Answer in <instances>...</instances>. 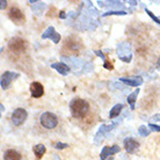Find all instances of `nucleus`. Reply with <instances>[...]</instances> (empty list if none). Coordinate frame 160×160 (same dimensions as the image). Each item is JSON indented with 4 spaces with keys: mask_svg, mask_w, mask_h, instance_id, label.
Returning a JSON list of instances; mask_svg holds the SVG:
<instances>
[{
    "mask_svg": "<svg viewBox=\"0 0 160 160\" xmlns=\"http://www.w3.org/2000/svg\"><path fill=\"white\" fill-rule=\"evenodd\" d=\"M70 112L73 118L79 121H86V118L91 116V112H92L89 102L80 98H76L70 102Z\"/></svg>",
    "mask_w": 160,
    "mask_h": 160,
    "instance_id": "nucleus-1",
    "label": "nucleus"
},
{
    "mask_svg": "<svg viewBox=\"0 0 160 160\" xmlns=\"http://www.w3.org/2000/svg\"><path fill=\"white\" fill-rule=\"evenodd\" d=\"M82 49V42L74 36L66 37L63 44V52L66 55H78Z\"/></svg>",
    "mask_w": 160,
    "mask_h": 160,
    "instance_id": "nucleus-2",
    "label": "nucleus"
},
{
    "mask_svg": "<svg viewBox=\"0 0 160 160\" xmlns=\"http://www.w3.org/2000/svg\"><path fill=\"white\" fill-rule=\"evenodd\" d=\"M8 49L14 55L20 56L27 50V43H26V41L20 38V37H13L12 40H9V42H8Z\"/></svg>",
    "mask_w": 160,
    "mask_h": 160,
    "instance_id": "nucleus-3",
    "label": "nucleus"
},
{
    "mask_svg": "<svg viewBox=\"0 0 160 160\" xmlns=\"http://www.w3.org/2000/svg\"><path fill=\"white\" fill-rule=\"evenodd\" d=\"M40 123L44 129L51 130V129H55L57 125H58V117H57L53 112H45L41 115Z\"/></svg>",
    "mask_w": 160,
    "mask_h": 160,
    "instance_id": "nucleus-4",
    "label": "nucleus"
},
{
    "mask_svg": "<svg viewBox=\"0 0 160 160\" xmlns=\"http://www.w3.org/2000/svg\"><path fill=\"white\" fill-rule=\"evenodd\" d=\"M27 116H28V114L26 112V109L18 108L12 112L11 120H12V123L15 127H20V125H22L24 123V121L27 120Z\"/></svg>",
    "mask_w": 160,
    "mask_h": 160,
    "instance_id": "nucleus-5",
    "label": "nucleus"
},
{
    "mask_svg": "<svg viewBox=\"0 0 160 160\" xmlns=\"http://www.w3.org/2000/svg\"><path fill=\"white\" fill-rule=\"evenodd\" d=\"M8 16H9V19L16 24H21V23H24V21H26V18H24V14L23 12L21 11L20 8L18 7H12L9 9V12H8Z\"/></svg>",
    "mask_w": 160,
    "mask_h": 160,
    "instance_id": "nucleus-6",
    "label": "nucleus"
},
{
    "mask_svg": "<svg viewBox=\"0 0 160 160\" xmlns=\"http://www.w3.org/2000/svg\"><path fill=\"white\" fill-rule=\"evenodd\" d=\"M19 73L15 72H11V71H6V72L2 73L1 76V81H0V86L2 89H7L9 87V85L12 84L13 80H15L16 78H19Z\"/></svg>",
    "mask_w": 160,
    "mask_h": 160,
    "instance_id": "nucleus-7",
    "label": "nucleus"
},
{
    "mask_svg": "<svg viewBox=\"0 0 160 160\" xmlns=\"http://www.w3.org/2000/svg\"><path fill=\"white\" fill-rule=\"evenodd\" d=\"M120 151H121V148L118 145L104 146L100 153V158H101V160H112V156H114L115 153L120 152Z\"/></svg>",
    "mask_w": 160,
    "mask_h": 160,
    "instance_id": "nucleus-8",
    "label": "nucleus"
},
{
    "mask_svg": "<svg viewBox=\"0 0 160 160\" xmlns=\"http://www.w3.org/2000/svg\"><path fill=\"white\" fill-rule=\"evenodd\" d=\"M123 143H124V148H125V151L129 153H136L137 151H138V148H139V143H138L136 139H133L132 137H127V138H124Z\"/></svg>",
    "mask_w": 160,
    "mask_h": 160,
    "instance_id": "nucleus-9",
    "label": "nucleus"
},
{
    "mask_svg": "<svg viewBox=\"0 0 160 160\" xmlns=\"http://www.w3.org/2000/svg\"><path fill=\"white\" fill-rule=\"evenodd\" d=\"M29 91H30V94H32V98H35V99H38L41 96H43L44 94V87L43 85L38 82V81H34L30 84L29 86Z\"/></svg>",
    "mask_w": 160,
    "mask_h": 160,
    "instance_id": "nucleus-10",
    "label": "nucleus"
},
{
    "mask_svg": "<svg viewBox=\"0 0 160 160\" xmlns=\"http://www.w3.org/2000/svg\"><path fill=\"white\" fill-rule=\"evenodd\" d=\"M42 38H50L55 44H58L60 42V35L55 30L53 27H48L47 30L42 34Z\"/></svg>",
    "mask_w": 160,
    "mask_h": 160,
    "instance_id": "nucleus-11",
    "label": "nucleus"
},
{
    "mask_svg": "<svg viewBox=\"0 0 160 160\" xmlns=\"http://www.w3.org/2000/svg\"><path fill=\"white\" fill-rule=\"evenodd\" d=\"M120 80L131 87H138L143 84V78H140V77H122L120 78Z\"/></svg>",
    "mask_w": 160,
    "mask_h": 160,
    "instance_id": "nucleus-12",
    "label": "nucleus"
},
{
    "mask_svg": "<svg viewBox=\"0 0 160 160\" xmlns=\"http://www.w3.org/2000/svg\"><path fill=\"white\" fill-rule=\"evenodd\" d=\"M51 68H55L62 76H68L70 73V68L64 63H53V64H51Z\"/></svg>",
    "mask_w": 160,
    "mask_h": 160,
    "instance_id": "nucleus-13",
    "label": "nucleus"
},
{
    "mask_svg": "<svg viewBox=\"0 0 160 160\" xmlns=\"http://www.w3.org/2000/svg\"><path fill=\"white\" fill-rule=\"evenodd\" d=\"M22 156L16 150H7L4 153V160H21Z\"/></svg>",
    "mask_w": 160,
    "mask_h": 160,
    "instance_id": "nucleus-14",
    "label": "nucleus"
},
{
    "mask_svg": "<svg viewBox=\"0 0 160 160\" xmlns=\"http://www.w3.org/2000/svg\"><path fill=\"white\" fill-rule=\"evenodd\" d=\"M32 151H34V154H35V157H36V160H41L42 159V157H43L44 154H45V152H47V148H45V146H44L43 144H37L34 146Z\"/></svg>",
    "mask_w": 160,
    "mask_h": 160,
    "instance_id": "nucleus-15",
    "label": "nucleus"
},
{
    "mask_svg": "<svg viewBox=\"0 0 160 160\" xmlns=\"http://www.w3.org/2000/svg\"><path fill=\"white\" fill-rule=\"evenodd\" d=\"M122 109H123V104H122V103L115 104V106L112 108L110 112H109V117H110V118H115V117H117L121 114Z\"/></svg>",
    "mask_w": 160,
    "mask_h": 160,
    "instance_id": "nucleus-16",
    "label": "nucleus"
},
{
    "mask_svg": "<svg viewBox=\"0 0 160 160\" xmlns=\"http://www.w3.org/2000/svg\"><path fill=\"white\" fill-rule=\"evenodd\" d=\"M138 94H139V88H137L135 92L131 93V94L128 96V103L131 106L132 109L135 108V103H136V100H137V96H138Z\"/></svg>",
    "mask_w": 160,
    "mask_h": 160,
    "instance_id": "nucleus-17",
    "label": "nucleus"
},
{
    "mask_svg": "<svg viewBox=\"0 0 160 160\" xmlns=\"http://www.w3.org/2000/svg\"><path fill=\"white\" fill-rule=\"evenodd\" d=\"M138 133H139L140 136L146 137V136H148V133H150V130H148V128H146L145 125H140L139 129H138Z\"/></svg>",
    "mask_w": 160,
    "mask_h": 160,
    "instance_id": "nucleus-18",
    "label": "nucleus"
},
{
    "mask_svg": "<svg viewBox=\"0 0 160 160\" xmlns=\"http://www.w3.org/2000/svg\"><path fill=\"white\" fill-rule=\"evenodd\" d=\"M127 12L125 11H110V12L104 13L103 16H109V15H125Z\"/></svg>",
    "mask_w": 160,
    "mask_h": 160,
    "instance_id": "nucleus-19",
    "label": "nucleus"
},
{
    "mask_svg": "<svg viewBox=\"0 0 160 160\" xmlns=\"http://www.w3.org/2000/svg\"><path fill=\"white\" fill-rule=\"evenodd\" d=\"M145 12L148 13V15L150 16V18H151V19H152V20L154 21V22H157L158 24H160V19H159V18H157V16L154 15V14H153V13L151 12V11H148V8H146V9H145Z\"/></svg>",
    "mask_w": 160,
    "mask_h": 160,
    "instance_id": "nucleus-20",
    "label": "nucleus"
},
{
    "mask_svg": "<svg viewBox=\"0 0 160 160\" xmlns=\"http://www.w3.org/2000/svg\"><path fill=\"white\" fill-rule=\"evenodd\" d=\"M148 129H150V130H151V131H154V132H160V125H158V124L150 123V124H148Z\"/></svg>",
    "mask_w": 160,
    "mask_h": 160,
    "instance_id": "nucleus-21",
    "label": "nucleus"
},
{
    "mask_svg": "<svg viewBox=\"0 0 160 160\" xmlns=\"http://www.w3.org/2000/svg\"><path fill=\"white\" fill-rule=\"evenodd\" d=\"M55 148H56L57 150H64V148H68V144L58 142V143H56V144H55Z\"/></svg>",
    "mask_w": 160,
    "mask_h": 160,
    "instance_id": "nucleus-22",
    "label": "nucleus"
},
{
    "mask_svg": "<svg viewBox=\"0 0 160 160\" xmlns=\"http://www.w3.org/2000/svg\"><path fill=\"white\" fill-rule=\"evenodd\" d=\"M103 68H107V70H112V68H114V66H112V63H109V60L107 59L106 62H104Z\"/></svg>",
    "mask_w": 160,
    "mask_h": 160,
    "instance_id": "nucleus-23",
    "label": "nucleus"
},
{
    "mask_svg": "<svg viewBox=\"0 0 160 160\" xmlns=\"http://www.w3.org/2000/svg\"><path fill=\"white\" fill-rule=\"evenodd\" d=\"M94 53H95L96 56L101 57V58H102V59H103L104 62H106V60H107V58H106V56H104V55H103V53H102V52L100 51V50H95V51H94Z\"/></svg>",
    "mask_w": 160,
    "mask_h": 160,
    "instance_id": "nucleus-24",
    "label": "nucleus"
},
{
    "mask_svg": "<svg viewBox=\"0 0 160 160\" xmlns=\"http://www.w3.org/2000/svg\"><path fill=\"white\" fill-rule=\"evenodd\" d=\"M0 9H1V11H4L5 8H6V6H7V1H6V0H1V1H0Z\"/></svg>",
    "mask_w": 160,
    "mask_h": 160,
    "instance_id": "nucleus-25",
    "label": "nucleus"
},
{
    "mask_svg": "<svg viewBox=\"0 0 160 160\" xmlns=\"http://www.w3.org/2000/svg\"><path fill=\"white\" fill-rule=\"evenodd\" d=\"M157 68L160 70V57H159V59H158V62H157Z\"/></svg>",
    "mask_w": 160,
    "mask_h": 160,
    "instance_id": "nucleus-26",
    "label": "nucleus"
},
{
    "mask_svg": "<svg viewBox=\"0 0 160 160\" xmlns=\"http://www.w3.org/2000/svg\"><path fill=\"white\" fill-rule=\"evenodd\" d=\"M60 18H62V19H64V18H65L64 12H60Z\"/></svg>",
    "mask_w": 160,
    "mask_h": 160,
    "instance_id": "nucleus-27",
    "label": "nucleus"
},
{
    "mask_svg": "<svg viewBox=\"0 0 160 160\" xmlns=\"http://www.w3.org/2000/svg\"><path fill=\"white\" fill-rule=\"evenodd\" d=\"M4 110H5V108H4V104H1V112H4Z\"/></svg>",
    "mask_w": 160,
    "mask_h": 160,
    "instance_id": "nucleus-28",
    "label": "nucleus"
}]
</instances>
